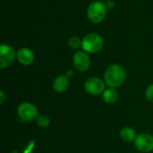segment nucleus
Segmentation results:
<instances>
[{"instance_id": "obj_18", "label": "nucleus", "mask_w": 153, "mask_h": 153, "mask_svg": "<svg viewBox=\"0 0 153 153\" xmlns=\"http://www.w3.org/2000/svg\"><path fill=\"white\" fill-rule=\"evenodd\" d=\"M73 74H74V72H73L72 70H68V71L65 73V75L66 77H68V78H69V77L73 76Z\"/></svg>"}, {"instance_id": "obj_3", "label": "nucleus", "mask_w": 153, "mask_h": 153, "mask_svg": "<svg viewBox=\"0 0 153 153\" xmlns=\"http://www.w3.org/2000/svg\"><path fill=\"white\" fill-rule=\"evenodd\" d=\"M107 7L102 1H94L87 8V17L93 23L101 22L107 14Z\"/></svg>"}, {"instance_id": "obj_8", "label": "nucleus", "mask_w": 153, "mask_h": 153, "mask_svg": "<svg viewBox=\"0 0 153 153\" xmlns=\"http://www.w3.org/2000/svg\"><path fill=\"white\" fill-rule=\"evenodd\" d=\"M73 64L75 69L79 72H85L90 68L91 59L88 56V53L85 51H76L73 56Z\"/></svg>"}, {"instance_id": "obj_13", "label": "nucleus", "mask_w": 153, "mask_h": 153, "mask_svg": "<svg viewBox=\"0 0 153 153\" xmlns=\"http://www.w3.org/2000/svg\"><path fill=\"white\" fill-rule=\"evenodd\" d=\"M67 45L70 48L77 49L80 47H82V39L76 36H73L69 38V39L67 40Z\"/></svg>"}, {"instance_id": "obj_4", "label": "nucleus", "mask_w": 153, "mask_h": 153, "mask_svg": "<svg viewBox=\"0 0 153 153\" xmlns=\"http://www.w3.org/2000/svg\"><path fill=\"white\" fill-rule=\"evenodd\" d=\"M18 117L25 122H32L37 120L39 117L38 108L32 103L22 102L17 108Z\"/></svg>"}, {"instance_id": "obj_10", "label": "nucleus", "mask_w": 153, "mask_h": 153, "mask_svg": "<svg viewBox=\"0 0 153 153\" xmlns=\"http://www.w3.org/2000/svg\"><path fill=\"white\" fill-rule=\"evenodd\" d=\"M69 87V78L65 75H59L53 81V89L55 91L62 93Z\"/></svg>"}, {"instance_id": "obj_17", "label": "nucleus", "mask_w": 153, "mask_h": 153, "mask_svg": "<svg viewBox=\"0 0 153 153\" xmlns=\"http://www.w3.org/2000/svg\"><path fill=\"white\" fill-rule=\"evenodd\" d=\"M5 100V94L3 91H0V104H3Z\"/></svg>"}, {"instance_id": "obj_14", "label": "nucleus", "mask_w": 153, "mask_h": 153, "mask_svg": "<svg viewBox=\"0 0 153 153\" xmlns=\"http://www.w3.org/2000/svg\"><path fill=\"white\" fill-rule=\"evenodd\" d=\"M36 122H37V125L39 127H41V128H47L50 125V120H49L48 117L46 116V115H40V116H39L38 118H37V120H36Z\"/></svg>"}, {"instance_id": "obj_6", "label": "nucleus", "mask_w": 153, "mask_h": 153, "mask_svg": "<svg viewBox=\"0 0 153 153\" xmlns=\"http://www.w3.org/2000/svg\"><path fill=\"white\" fill-rule=\"evenodd\" d=\"M16 57V52L14 48L6 44L0 46V67L2 69L10 66Z\"/></svg>"}, {"instance_id": "obj_7", "label": "nucleus", "mask_w": 153, "mask_h": 153, "mask_svg": "<svg viewBox=\"0 0 153 153\" xmlns=\"http://www.w3.org/2000/svg\"><path fill=\"white\" fill-rule=\"evenodd\" d=\"M134 146L142 152H150L153 151V136L150 134H140L134 141Z\"/></svg>"}, {"instance_id": "obj_11", "label": "nucleus", "mask_w": 153, "mask_h": 153, "mask_svg": "<svg viewBox=\"0 0 153 153\" xmlns=\"http://www.w3.org/2000/svg\"><path fill=\"white\" fill-rule=\"evenodd\" d=\"M103 100L104 102L108 104H113L115 103L118 99V93L114 88H108L106 89L103 92Z\"/></svg>"}, {"instance_id": "obj_2", "label": "nucleus", "mask_w": 153, "mask_h": 153, "mask_svg": "<svg viewBox=\"0 0 153 153\" xmlns=\"http://www.w3.org/2000/svg\"><path fill=\"white\" fill-rule=\"evenodd\" d=\"M103 39L98 33H89L82 39V48L86 53H98L103 47Z\"/></svg>"}, {"instance_id": "obj_19", "label": "nucleus", "mask_w": 153, "mask_h": 153, "mask_svg": "<svg viewBox=\"0 0 153 153\" xmlns=\"http://www.w3.org/2000/svg\"><path fill=\"white\" fill-rule=\"evenodd\" d=\"M10 153H19V152H17V151H12Z\"/></svg>"}, {"instance_id": "obj_15", "label": "nucleus", "mask_w": 153, "mask_h": 153, "mask_svg": "<svg viewBox=\"0 0 153 153\" xmlns=\"http://www.w3.org/2000/svg\"><path fill=\"white\" fill-rule=\"evenodd\" d=\"M145 95H146L147 100L150 102L153 103V83L147 87L146 91H145Z\"/></svg>"}, {"instance_id": "obj_5", "label": "nucleus", "mask_w": 153, "mask_h": 153, "mask_svg": "<svg viewBox=\"0 0 153 153\" xmlns=\"http://www.w3.org/2000/svg\"><path fill=\"white\" fill-rule=\"evenodd\" d=\"M84 90L90 95L97 96L104 92L106 90V82L99 77H91L84 82Z\"/></svg>"}, {"instance_id": "obj_9", "label": "nucleus", "mask_w": 153, "mask_h": 153, "mask_svg": "<svg viewBox=\"0 0 153 153\" xmlns=\"http://www.w3.org/2000/svg\"><path fill=\"white\" fill-rule=\"evenodd\" d=\"M16 58L22 65H30L34 61V53L28 48H19L16 52Z\"/></svg>"}, {"instance_id": "obj_12", "label": "nucleus", "mask_w": 153, "mask_h": 153, "mask_svg": "<svg viewBox=\"0 0 153 153\" xmlns=\"http://www.w3.org/2000/svg\"><path fill=\"white\" fill-rule=\"evenodd\" d=\"M136 133L134 131V129L131 128V127H124L123 129H121L120 131V137L123 141L126 142V143H131L134 142V139L136 138Z\"/></svg>"}, {"instance_id": "obj_1", "label": "nucleus", "mask_w": 153, "mask_h": 153, "mask_svg": "<svg viewBox=\"0 0 153 153\" xmlns=\"http://www.w3.org/2000/svg\"><path fill=\"white\" fill-rule=\"evenodd\" d=\"M126 74L123 66L117 64L109 65L104 74V81L109 88H118L126 81Z\"/></svg>"}, {"instance_id": "obj_16", "label": "nucleus", "mask_w": 153, "mask_h": 153, "mask_svg": "<svg viewBox=\"0 0 153 153\" xmlns=\"http://www.w3.org/2000/svg\"><path fill=\"white\" fill-rule=\"evenodd\" d=\"M105 5H106V7H107L108 10H112V9L115 8L116 4H115V2H114L113 0H108V1L105 3Z\"/></svg>"}, {"instance_id": "obj_20", "label": "nucleus", "mask_w": 153, "mask_h": 153, "mask_svg": "<svg viewBox=\"0 0 153 153\" xmlns=\"http://www.w3.org/2000/svg\"><path fill=\"white\" fill-rule=\"evenodd\" d=\"M97 1H101V0H97Z\"/></svg>"}]
</instances>
